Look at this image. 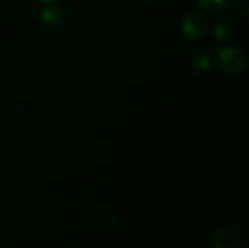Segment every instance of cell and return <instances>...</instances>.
<instances>
[{
	"label": "cell",
	"instance_id": "9c48e42d",
	"mask_svg": "<svg viewBox=\"0 0 249 248\" xmlns=\"http://www.w3.org/2000/svg\"><path fill=\"white\" fill-rule=\"evenodd\" d=\"M144 1H153V0H144Z\"/></svg>",
	"mask_w": 249,
	"mask_h": 248
},
{
	"label": "cell",
	"instance_id": "3957f363",
	"mask_svg": "<svg viewBox=\"0 0 249 248\" xmlns=\"http://www.w3.org/2000/svg\"><path fill=\"white\" fill-rule=\"evenodd\" d=\"M212 248H241V237L233 228L223 227L214 234Z\"/></svg>",
	"mask_w": 249,
	"mask_h": 248
},
{
	"label": "cell",
	"instance_id": "ba28073f",
	"mask_svg": "<svg viewBox=\"0 0 249 248\" xmlns=\"http://www.w3.org/2000/svg\"><path fill=\"white\" fill-rule=\"evenodd\" d=\"M35 1H39V3H53L55 0H35Z\"/></svg>",
	"mask_w": 249,
	"mask_h": 248
},
{
	"label": "cell",
	"instance_id": "277c9868",
	"mask_svg": "<svg viewBox=\"0 0 249 248\" xmlns=\"http://www.w3.org/2000/svg\"><path fill=\"white\" fill-rule=\"evenodd\" d=\"M61 18H63V12L57 6H48V7H45L41 12V20H42V23L45 26H50V28L57 26L61 22Z\"/></svg>",
	"mask_w": 249,
	"mask_h": 248
},
{
	"label": "cell",
	"instance_id": "8992f818",
	"mask_svg": "<svg viewBox=\"0 0 249 248\" xmlns=\"http://www.w3.org/2000/svg\"><path fill=\"white\" fill-rule=\"evenodd\" d=\"M210 66H212V58L206 53H200L191 60V67L197 73H206L210 69Z\"/></svg>",
	"mask_w": 249,
	"mask_h": 248
},
{
	"label": "cell",
	"instance_id": "5b68a950",
	"mask_svg": "<svg viewBox=\"0 0 249 248\" xmlns=\"http://www.w3.org/2000/svg\"><path fill=\"white\" fill-rule=\"evenodd\" d=\"M213 35L217 41H229L233 37V28L226 20H217L213 26Z\"/></svg>",
	"mask_w": 249,
	"mask_h": 248
},
{
	"label": "cell",
	"instance_id": "52a82bcc",
	"mask_svg": "<svg viewBox=\"0 0 249 248\" xmlns=\"http://www.w3.org/2000/svg\"><path fill=\"white\" fill-rule=\"evenodd\" d=\"M197 1L206 12H219L228 4V0H197Z\"/></svg>",
	"mask_w": 249,
	"mask_h": 248
},
{
	"label": "cell",
	"instance_id": "6da1fadb",
	"mask_svg": "<svg viewBox=\"0 0 249 248\" xmlns=\"http://www.w3.org/2000/svg\"><path fill=\"white\" fill-rule=\"evenodd\" d=\"M216 61L219 67L228 75H241L247 69V54L238 47H219L216 51Z\"/></svg>",
	"mask_w": 249,
	"mask_h": 248
},
{
	"label": "cell",
	"instance_id": "7a4b0ae2",
	"mask_svg": "<svg viewBox=\"0 0 249 248\" xmlns=\"http://www.w3.org/2000/svg\"><path fill=\"white\" fill-rule=\"evenodd\" d=\"M181 31L188 39H201L209 31V20L198 12L185 15L181 20Z\"/></svg>",
	"mask_w": 249,
	"mask_h": 248
}]
</instances>
